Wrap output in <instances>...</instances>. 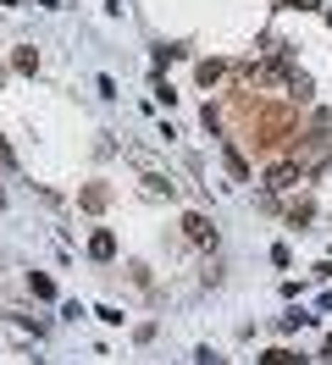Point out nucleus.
<instances>
[{
  "mask_svg": "<svg viewBox=\"0 0 332 365\" xmlns=\"http://www.w3.org/2000/svg\"><path fill=\"white\" fill-rule=\"evenodd\" d=\"M310 216H316V205H310V200H299V205H293V210H288V222H293V227H305V222H310Z\"/></svg>",
  "mask_w": 332,
  "mask_h": 365,
  "instance_id": "11",
  "label": "nucleus"
},
{
  "mask_svg": "<svg viewBox=\"0 0 332 365\" xmlns=\"http://www.w3.org/2000/svg\"><path fill=\"white\" fill-rule=\"evenodd\" d=\"M0 205H6V194H0Z\"/></svg>",
  "mask_w": 332,
  "mask_h": 365,
  "instance_id": "15",
  "label": "nucleus"
},
{
  "mask_svg": "<svg viewBox=\"0 0 332 365\" xmlns=\"http://www.w3.org/2000/svg\"><path fill=\"white\" fill-rule=\"evenodd\" d=\"M11 67H17V72H39V50H17Z\"/></svg>",
  "mask_w": 332,
  "mask_h": 365,
  "instance_id": "10",
  "label": "nucleus"
},
{
  "mask_svg": "<svg viewBox=\"0 0 332 365\" xmlns=\"http://www.w3.org/2000/svg\"><path fill=\"white\" fill-rule=\"evenodd\" d=\"M194 360H199V365H227V360H221V354H211V349H199Z\"/></svg>",
  "mask_w": 332,
  "mask_h": 365,
  "instance_id": "13",
  "label": "nucleus"
},
{
  "mask_svg": "<svg viewBox=\"0 0 332 365\" xmlns=\"http://www.w3.org/2000/svg\"><path fill=\"white\" fill-rule=\"evenodd\" d=\"M221 160H227V172H233V182H249V160L238 155V144H221Z\"/></svg>",
  "mask_w": 332,
  "mask_h": 365,
  "instance_id": "5",
  "label": "nucleus"
},
{
  "mask_svg": "<svg viewBox=\"0 0 332 365\" xmlns=\"http://www.w3.org/2000/svg\"><path fill=\"white\" fill-rule=\"evenodd\" d=\"M299 182H305V166L299 160H277L266 172V194H283V188H299Z\"/></svg>",
  "mask_w": 332,
  "mask_h": 365,
  "instance_id": "2",
  "label": "nucleus"
},
{
  "mask_svg": "<svg viewBox=\"0 0 332 365\" xmlns=\"http://www.w3.org/2000/svg\"><path fill=\"white\" fill-rule=\"evenodd\" d=\"M89 255H94V260H111V255H116V232L100 227L94 238H89Z\"/></svg>",
  "mask_w": 332,
  "mask_h": 365,
  "instance_id": "6",
  "label": "nucleus"
},
{
  "mask_svg": "<svg viewBox=\"0 0 332 365\" xmlns=\"http://www.w3.org/2000/svg\"><path fill=\"white\" fill-rule=\"evenodd\" d=\"M28 288H34V299H56V282L44 272H28Z\"/></svg>",
  "mask_w": 332,
  "mask_h": 365,
  "instance_id": "9",
  "label": "nucleus"
},
{
  "mask_svg": "<svg viewBox=\"0 0 332 365\" xmlns=\"http://www.w3.org/2000/svg\"><path fill=\"white\" fill-rule=\"evenodd\" d=\"M183 232H188V238H194V244H216V227H211V222H205V216H183Z\"/></svg>",
  "mask_w": 332,
  "mask_h": 365,
  "instance_id": "3",
  "label": "nucleus"
},
{
  "mask_svg": "<svg viewBox=\"0 0 332 365\" xmlns=\"http://www.w3.org/2000/svg\"><path fill=\"white\" fill-rule=\"evenodd\" d=\"M144 194H150V200H161V194L172 200V194H177V182H172V178H161V172H144Z\"/></svg>",
  "mask_w": 332,
  "mask_h": 365,
  "instance_id": "8",
  "label": "nucleus"
},
{
  "mask_svg": "<svg viewBox=\"0 0 332 365\" xmlns=\"http://www.w3.org/2000/svg\"><path fill=\"white\" fill-rule=\"evenodd\" d=\"M261 365H293V354H283V349H271V354H266Z\"/></svg>",
  "mask_w": 332,
  "mask_h": 365,
  "instance_id": "12",
  "label": "nucleus"
},
{
  "mask_svg": "<svg viewBox=\"0 0 332 365\" xmlns=\"http://www.w3.org/2000/svg\"><path fill=\"white\" fill-rule=\"evenodd\" d=\"M238 83H243V89H288V72L266 67V61H243V67H238Z\"/></svg>",
  "mask_w": 332,
  "mask_h": 365,
  "instance_id": "1",
  "label": "nucleus"
},
{
  "mask_svg": "<svg viewBox=\"0 0 332 365\" xmlns=\"http://www.w3.org/2000/svg\"><path fill=\"white\" fill-rule=\"evenodd\" d=\"M78 205H84V210H106L111 205V188H106V182H89L84 194H78Z\"/></svg>",
  "mask_w": 332,
  "mask_h": 365,
  "instance_id": "4",
  "label": "nucleus"
},
{
  "mask_svg": "<svg viewBox=\"0 0 332 365\" xmlns=\"http://www.w3.org/2000/svg\"><path fill=\"white\" fill-rule=\"evenodd\" d=\"M288 6H299V11H321V0H288Z\"/></svg>",
  "mask_w": 332,
  "mask_h": 365,
  "instance_id": "14",
  "label": "nucleus"
},
{
  "mask_svg": "<svg viewBox=\"0 0 332 365\" xmlns=\"http://www.w3.org/2000/svg\"><path fill=\"white\" fill-rule=\"evenodd\" d=\"M227 61H221V56H211V61H199V83H205V89H211V83H221V78H227Z\"/></svg>",
  "mask_w": 332,
  "mask_h": 365,
  "instance_id": "7",
  "label": "nucleus"
}]
</instances>
